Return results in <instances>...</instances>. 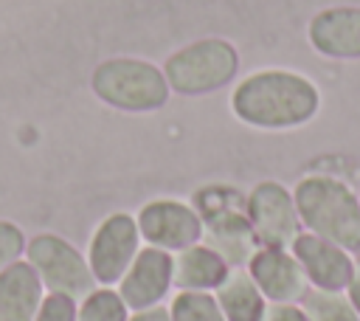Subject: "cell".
I'll return each instance as SVG.
<instances>
[{
  "mask_svg": "<svg viewBox=\"0 0 360 321\" xmlns=\"http://www.w3.org/2000/svg\"><path fill=\"white\" fill-rule=\"evenodd\" d=\"M245 208L259 248H290L304 228L292 191L278 180L256 183L245 197Z\"/></svg>",
  "mask_w": 360,
  "mask_h": 321,
  "instance_id": "obj_7",
  "label": "cell"
},
{
  "mask_svg": "<svg viewBox=\"0 0 360 321\" xmlns=\"http://www.w3.org/2000/svg\"><path fill=\"white\" fill-rule=\"evenodd\" d=\"M292 200L301 225L346 251H360V194L340 177L307 175L295 183Z\"/></svg>",
  "mask_w": 360,
  "mask_h": 321,
  "instance_id": "obj_2",
  "label": "cell"
},
{
  "mask_svg": "<svg viewBox=\"0 0 360 321\" xmlns=\"http://www.w3.org/2000/svg\"><path fill=\"white\" fill-rule=\"evenodd\" d=\"M42 296L45 287L22 256L0 270V321H34Z\"/></svg>",
  "mask_w": 360,
  "mask_h": 321,
  "instance_id": "obj_14",
  "label": "cell"
},
{
  "mask_svg": "<svg viewBox=\"0 0 360 321\" xmlns=\"http://www.w3.org/2000/svg\"><path fill=\"white\" fill-rule=\"evenodd\" d=\"M231 273V265L202 242H194L174 256V276L172 284L177 290H197V293H214L225 276Z\"/></svg>",
  "mask_w": 360,
  "mask_h": 321,
  "instance_id": "obj_15",
  "label": "cell"
},
{
  "mask_svg": "<svg viewBox=\"0 0 360 321\" xmlns=\"http://www.w3.org/2000/svg\"><path fill=\"white\" fill-rule=\"evenodd\" d=\"M309 45L329 59H360V6L323 8L309 20Z\"/></svg>",
  "mask_w": 360,
  "mask_h": 321,
  "instance_id": "obj_13",
  "label": "cell"
},
{
  "mask_svg": "<svg viewBox=\"0 0 360 321\" xmlns=\"http://www.w3.org/2000/svg\"><path fill=\"white\" fill-rule=\"evenodd\" d=\"M76 298L62 296V293H48L42 296V304L34 315V321H76Z\"/></svg>",
  "mask_w": 360,
  "mask_h": 321,
  "instance_id": "obj_20",
  "label": "cell"
},
{
  "mask_svg": "<svg viewBox=\"0 0 360 321\" xmlns=\"http://www.w3.org/2000/svg\"><path fill=\"white\" fill-rule=\"evenodd\" d=\"M138 231L141 237L155 245V248H163V251H183L194 242H200L202 237V220L200 214L180 203V200H149L138 217Z\"/></svg>",
  "mask_w": 360,
  "mask_h": 321,
  "instance_id": "obj_9",
  "label": "cell"
},
{
  "mask_svg": "<svg viewBox=\"0 0 360 321\" xmlns=\"http://www.w3.org/2000/svg\"><path fill=\"white\" fill-rule=\"evenodd\" d=\"M25 262L37 270L48 293H62L70 298H84L96 290V276L87 256L56 234H37L25 242Z\"/></svg>",
  "mask_w": 360,
  "mask_h": 321,
  "instance_id": "obj_6",
  "label": "cell"
},
{
  "mask_svg": "<svg viewBox=\"0 0 360 321\" xmlns=\"http://www.w3.org/2000/svg\"><path fill=\"white\" fill-rule=\"evenodd\" d=\"M127 321H169V307L158 304V307H146V310H135L129 313Z\"/></svg>",
  "mask_w": 360,
  "mask_h": 321,
  "instance_id": "obj_23",
  "label": "cell"
},
{
  "mask_svg": "<svg viewBox=\"0 0 360 321\" xmlns=\"http://www.w3.org/2000/svg\"><path fill=\"white\" fill-rule=\"evenodd\" d=\"M93 93L118 110L127 113H149L169 101V82L163 70L146 59H107L90 76Z\"/></svg>",
  "mask_w": 360,
  "mask_h": 321,
  "instance_id": "obj_4",
  "label": "cell"
},
{
  "mask_svg": "<svg viewBox=\"0 0 360 321\" xmlns=\"http://www.w3.org/2000/svg\"><path fill=\"white\" fill-rule=\"evenodd\" d=\"M194 211L202 220L205 245H211L231 268L248 265L259 242L248 220L245 197L231 186H205L194 194Z\"/></svg>",
  "mask_w": 360,
  "mask_h": 321,
  "instance_id": "obj_3",
  "label": "cell"
},
{
  "mask_svg": "<svg viewBox=\"0 0 360 321\" xmlns=\"http://www.w3.org/2000/svg\"><path fill=\"white\" fill-rule=\"evenodd\" d=\"M262 321H309L301 304H276L267 301V310L262 315Z\"/></svg>",
  "mask_w": 360,
  "mask_h": 321,
  "instance_id": "obj_22",
  "label": "cell"
},
{
  "mask_svg": "<svg viewBox=\"0 0 360 321\" xmlns=\"http://www.w3.org/2000/svg\"><path fill=\"white\" fill-rule=\"evenodd\" d=\"M169 321H225L214 293L180 290L169 304Z\"/></svg>",
  "mask_w": 360,
  "mask_h": 321,
  "instance_id": "obj_19",
  "label": "cell"
},
{
  "mask_svg": "<svg viewBox=\"0 0 360 321\" xmlns=\"http://www.w3.org/2000/svg\"><path fill=\"white\" fill-rule=\"evenodd\" d=\"M25 242H28V239H25V234H22L20 225H14V222H8V220H0V270H3L6 265H11L14 259L22 256Z\"/></svg>",
  "mask_w": 360,
  "mask_h": 321,
  "instance_id": "obj_21",
  "label": "cell"
},
{
  "mask_svg": "<svg viewBox=\"0 0 360 321\" xmlns=\"http://www.w3.org/2000/svg\"><path fill=\"white\" fill-rule=\"evenodd\" d=\"M346 296H349V301L354 304V310L360 313V262H354V273H352V282L346 284V290H343Z\"/></svg>",
  "mask_w": 360,
  "mask_h": 321,
  "instance_id": "obj_24",
  "label": "cell"
},
{
  "mask_svg": "<svg viewBox=\"0 0 360 321\" xmlns=\"http://www.w3.org/2000/svg\"><path fill=\"white\" fill-rule=\"evenodd\" d=\"M141 245V231L132 214L118 211L101 220V225L96 228L93 239H90V251H87V262L90 270L96 276L98 284H118L121 276L127 273V268L132 265V259L138 256Z\"/></svg>",
  "mask_w": 360,
  "mask_h": 321,
  "instance_id": "obj_8",
  "label": "cell"
},
{
  "mask_svg": "<svg viewBox=\"0 0 360 321\" xmlns=\"http://www.w3.org/2000/svg\"><path fill=\"white\" fill-rule=\"evenodd\" d=\"M292 256L298 259V265L307 273L309 287L318 290H346V284L352 282L354 273V256L352 251L312 234V231H301L292 245H290Z\"/></svg>",
  "mask_w": 360,
  "mask_h": 321,
  "instance_id": "obj_11",
  "label": "cell"
},
{
  "mask_svg": "<svg viewBox=\"0 0 360 321\" xmlns=\"http://www.w3.org/2000/svg\"><path fill=\"white\" fill-rule=\"evenodd\" d=\"M127 318H129V307L112 287L90 290L76 307V321H127Z\"/></svg>",
  "mask_w": 360,
  "mask_h": 321,
  "instance_id": "obj_18",
  "label": "cell"
},
{
  "mask_svg": "<svg viewBox=\"0 0 360 321\" xmlns=\"http://www.w3.org/2000/svg\"><path fill=\"white\" fill-rule=\"evenodd\" d=\"M214 298L225 315V321H262L267 310V298L256 287L248 270L231 268L225 282L214 290Z\"/></svg>",
  "mask_w": 360,
  "mask_h": 321,
  "instance_id": "obj_16",
  "label": "cell"
},
{
  "mask_svg": "<svg viewBox=\"0 0 360 321\" xmlns=\"http://www.w3.org/2000/svg\"><path fill=\"white\" fill-rule=\"evenodd\" d=\"M321 93L315 82L295 70L267 68L242 79L231 96L239 121L256 130H292L315 118Z\"/></svg>",
  "mask_w": 360,
  "mask_h": 321,
  "instance_id": "obj_1",
  "label": "cell"
},
{
  "mask_svg": "<svg viewBox=\"0 0 360 321\" xmlns=\"http://www.w3.org/2000/svg\"><path fill=\"white\" fill-rule=\"evenodd\" d=\"M172 276H174V256L163 248L149 245V248L138 251V256L121 276L118 296L124 298L129 313L158 307L166 298V293L172 290Z\"/></svg>",
  "mask_w": 360,
  "mask_h": 321,
  "instance_id": "obj_10",
  "label": "cell"
},
{
  "mask_svg": "<svg viewBox=\"0 0 360 321\" xmlns=\"http://www.w3.org/2000/svg\"><path fill=\"white\" fill-rule=\"evenodd\" d=\"M309 321H360V313L343 290H318L309 287L298 301Z\"/></svg>",
  "mask_w": 360,
  "mask_h": 321,
  "instance_id": "obj_17",
  "label": "cell"
},
{
  "mask_svg": "<svg viewBox=\"0 0 360 321\" xmlns=\"http://www.w3.org/2000/svg\"><path fill=\"white\" fill-rule=\"evenodd\" d=\"M236 70H239V54L228 39L219 37L197 39L174 51L163 65V76L169 87L183 96H202L219 90L236 76Z\"/></svg>",
  "mask_w": 360,
  "mask_h": 321,
  "instance_id": "obj_5",
  "label": "cell"
},
{
  "mask_svg": "<svg viewBox=\"0 0 360 321\" xmlns=\"http://www.w3.org/2000/svg\"><path fill=\"white\" fill-rule=\"evenodd\" d=\"M248 273L267 301L298 304L309 290L307 273L290 248H256L248 259Z\"/></svg>",
  "mask_w": 360,
  "mask_h": 321,
  "instance_id": "obj_12",
  "label": "cell"
}]
</instances>
